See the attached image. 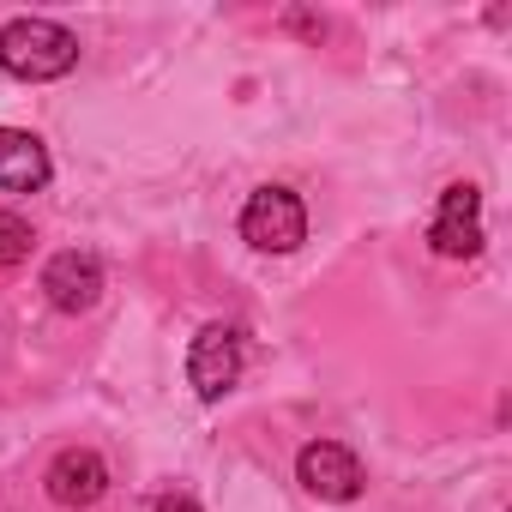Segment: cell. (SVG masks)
<instances>
[{"instance_id":"cell-7","label":"cell","mask_w":512,"mask_h":512,"mask_svg":"<svg viewBox=\"0 0 512 512\" xmlns=\"http://www.w3.org/2000/svg\"><path fill=\"white\" fill-rule=\"evenodd\" d=\"M49 500L55 506H67V512H79V506H97L103 500V488H109V464L91 452V446H73V452H61L55 464H49Z\"/></svg>"},{"instance_id":"cell-5","label":"cell","mask_w":512,"mask_h":512,"mask_svg":"<svg viewBox=\"0 0 512 512\" xmlns=\"http://www.w3.org/2000/svg\"><path fill=\"white\" fill-rule=\"evenodd\" d=\"M296 476H302V488L308 494H320V500H356L362 494V482H368V470H362V458L350 452V446H338V440H308L302 446V458H296Z\"/></svg>"},{"instance_id":"cell-6","label":"cell","mask_w":512,"mask_h":512,"mask_svg":"<svg viewBox=\"0 0 512 512\" xmlns=\"http://www.w3.org/2000/svg\"><path fill=\"white\" fill-rule=\"evenodd\" d=\"M43 296H49V308H61V314L97 308V296H103V260H97V253H79V247L55 253V260L43 266Z\"/></svg>"},{"instance_id":"cell-1","label":"cell","mask_w":512,"mask_h":512,"mask_svg":"<svg viewBox=\"0 0 512 512\" xmlns=\"http://www.w3.org/2000/svg\"><path fill=\"white\" fill-rule=\"evenodd\" d=\"M0 67L25 85H49V79H67L79 67V37L55 19H13L0 31Z\"/></svg>"},{"instance_id":"cell-4","label":"cell","mask_w":512,"mask_h":512,"mask_svg":"<svg viewBox=\"0 0 512 512\" xmlns=\"http://www.w3.org/2000/svg\"><path fill=\"white\" fill-rule=\"evenodd\" d=\"M235 380H241V332L235 326H205L187 350V386L205 404H217Z\"/></svg>"},{"instance_id":"cell-2","label":"cell","mask_w":512,"mask_h":512,"mask_svg":"<svg viewBox=\"0 0 512 512\" xmlns=\"http://www.w3.org/2000/svg\"><path fill=\"white\" fill-rule=\"evenodd\" d=\"M241 235L260 253H296L308 241V205L290 187H260L241 205Z\"/></svg>"},{"instance_id":"cell-8","label":"cell","mask_w":512,"mask_h":512,"mask_svg":"<svg viewBox=\"0 0 512 512\" xmlns=\"http://www.w3.org/2000/svg\"><path fill=\"white\" fill-rule=\"evenodd\" d=\"M49 175H55V163L37 133L0 127V193H37V187H49Z\"/></svg>"},{"instance_id":"cell-9","label":"cell","mask_w":512,"mask_h":512,"mask_svg":"<svg viewBox=\"0 0 512 512\" xmlns=\"http://www.w3.org/2000/svg\"><path fill=\"white\" fill-rule=\"evenodd\" d=\"M31 223L19 217V211H0V266H19V260H31Z\"/></svg>"},{"instance_id":"cell-10","label":"cell","mask_w":512,"mask_h":512,"mask_svg":"<svg viewBox=\"0 0 512 512\" xmlns=\"http://www.w3.org/2000/svg\"><path fill=\"white\" fill-rule=\"evenodd\" d=\"M151 512H199V500H187V494H163V500H151Z\"/></svg>"},{"instance_id":"cell-3","label":"cell","mask_w":512,"mask_h":512,"mask_svg":"<svg viewBox=\"0 0 512 512\" xmlns=\"http://www.w3.org/2000/svg\"><path fill=\"white\" fill-rule=\"evenodd\" d=\"M428 241H434L440 260H476V253H482V193L470 181H458V187L440 193Z\"/></svg>"}]
</instances>
